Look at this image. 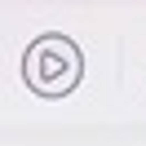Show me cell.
Masks as SVG:
<instances>
[{
    "label": "cell",
    "mask_w": 146,
    "mask_h": 146,
    "mask_svg": "<svg viewBox=\"0 0 146 146\" xmlns=\"http://www.w3.org/2000/svg\"><path fill=\"white\" fill-rule=\"evenodd\" d=\"M27 75H31V84H40L44 93H62V89H71L75 75H80V58H75V49L66 44V40L49 36V40H40V44L31 49Z\"/></svg>",
    "instance_id": "cell-1"
}]
</instances>
